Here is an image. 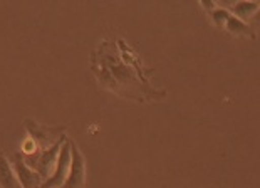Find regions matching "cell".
Returning <instances> with one entry per match:
<instances>
[{"label":"cell","mask_w":260,"mask_h":188,"mask_svg":"<svg viewBox=\"0 0 260 188\" xmlns=\"http://www.w3.org/2000/svg\"><path fill=\"white\" fill-rule=\"evenodd\" d=\"M136 60L138 56L126 46L124 41H104L91 57L92 73L98 77L99 84L118 96L136 101L161 99L167 96L165 91L153 89L148 84L145 71L141 66H136Z\"/></svg>","instance_id":"1"},{"label":"cell","mask_w":260,"mask_h":188,"mask_svg":"<svg viewBox=\"0 0 260 188\" xmlns=\"http://www.w3.org/2000/svg\"><path fill=\"white\" fill-rule=\"evenodd\" d=\"M66 140H68V136L64 135L57 143H54L52 146L46 148V150H39L37 153L30 154V156H24L25 163L29 165L32 170H36L37 173L44 178V181H46L49 176L54 173V170H56L60 146L64 145Z\"/></svg>","instance_id":"2"},{"label":"cell","mask_w":260,"mask_h":188,"mask_svg":"<svg viewBox=\"0 0 260 188\" xmlns=\"http://www.w3.org/2000/svg\"><path fill=\"white\" fill-rule=\"evenodd\" d=\"M25 130L29 131V138L36 143L39 150H46V148L52 146L57 143L60 138L64 136V126L59 128H49L46 124H39L34 119L25 121Z\"/></svg>","instance_id":"3"},{"label":"cell","mask_w":260,"mask_h":188,"mask_svg":"<svg viewBox=\"0 0 260 188\" xmlns=\"http://www.w3.org/2000/svg\"><path fill=\"white\" fill-rule=\"evenodd\" d=\"M86 183V160L71 140V170L60 188H82Z\"/></svg>","instance_id":"4"},{"label":"cell","mask_w":260,"mask_h":188,"mask_svg":"<svg viewBox=\"0 0 260 188\" xmlns=\"http://www.w3.org/2000/svg\"><path fill=\"white\" fill-rule=\"evenodd\" d=\"M71 170V140H66L64 145L60 146L59 156H57V165L54 173L44 181L41 188H60L66 181Z\"/></svg>","instance_id":"5"},{"label":"cell","mask_w":260,"mask_h":188,"mask_svg":"<svg viewBox=\"0 0 260 188\" xmlns=\"http://www.w3.org/2000/svg\"><path fill=\"white\" fill-rule=\"evenodd\" d=\"M12 167L15 175L19 178V183L22 188H41L44 183V178L37 173L36 170H32L29 165L25 163L24 154L15 153L12 160Z\"/></svg>","instance_id":"6"},{"label":"cell","mask_w":260,"mask_h":188,"mask_svg":"<svg viewBox=\"0 0 260 188\" xmlns=\"http://www.w3.org/2000/svg\"><path fill=\"white\" fill-rule=\"evenodd\" d=\"M223 30H226L229 34L235 36V37H250V39H257V32L252 29L247 22L240 20L239 17H235L234 14H230V17L226 19Z\"/></svg>","instance_id":"7"},{"label":"cell","mask_w":260,"mask_h":188,"mask_svg":"<svg viewBox=\"0 0 260 188\" xmlns=\"http://www.w3.org/2000/svg\"><path fill=\"white\" fill-rule=\"evenodd\" d=\"M0 188H22L12 162H9L4 153H0Z\"/></svg>","instance_id":"8"},{"label":"cell","mask_w":260,"mask_h":188,"mask_svg":"<svg viewBox=\"0 0 260 188\" xmlns=\"http://www.w3.org/2000/svg\"><path fill=\"white\" fill-rule=\"evenodd\" d=\"M258 7H260V2H247V0H240V2L232 4L229 10L235 15V17L247 22V20L255 17Z\"/></svg>","instance_id":"9"},{"label":"cell","mask_w":260,"mask_h":188,"mask_svg":"<svg viewBox=\"0 0 260 188\" xmlns=\"http://www.w3.org/2000/svg\"><path fill=\"white\" fill-rule=\"evenodd\" d=\"M253 19H255L257 22H260V7H258V10H257V14H255V17H253Z\"/></svg>","instance_id":"10"}]
</instances>
